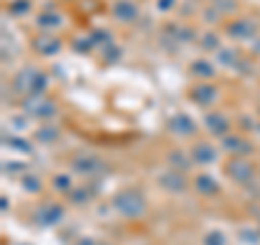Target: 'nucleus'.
<instances>
[{
	"instance_id": "f257e3e1",
	"label": "nucleus",
	"mask_w": 260,
	"mask_h": 245,
	"mask_svg": "<svg viewBox=\"0 0 260 245\" xmlns=\"http://www.w3.org/2000/svg\"><path fill=\"white\" fill-rule=\"evenodd\" d=\"M111 206L119 217L139 219L148 210V202H145L143 193L139 189H119L111 198Z\"/></svg>"
},
{
	"instance_id": "f03ea898",
	"label": "nucleus",
	"mask_w": 260,
	"mask_h": 245,
	"mask_svg": "<svg viewBox=\"0 0 260 245\" xmlns=\"http://www.w3.org/2000/svg\"><path fill=\"white\" fill-rule=\"evenodd\" d=\"M48 85H50V78H48L46 72L37 70V68H24L13 76V89L26 98L46 96Z\"/></svg>"
},
{
	"instance_id": "7ed1b4c3",
	"label": "nucleus",
	"mask_w": 260,
	"mask_h": 245,
	"mask_svg": "<svg viewBox=\"0 0 260 245\" xmlns=\"http://www.w3.org/2000/svg\"><path fill=\"white\" fill-rule=\"evenodd\" d=\"M70 169H72V174H76V176L98 178V176L107 174L109 165H107V161L102 157H98V154L83 152V154H76V157L70 159Z\"/></svg>"
},
{
	"instance_id": "20e7f679",
	"label": "nucleus",
	"mask_w": 260,
	"mask_h": 245,
	"mask_svg": "<svg viewBox=\"0 0 260 245\" xmlns=\"http://www.w3.org/2000/svg\"><path fill=\"white\" fill-rule=\"evenodd\" d=\"M223 174L228 180L239 187H247L256 180V167L251 165V161H247V157H230L223 165Z\"/></svg>"
},
{
	"instance_id": "39448f33",
	"label": "nucleus",
	"mask_w": 260,
	"mask_h": 245,
	"mask_svg": "<svg viewBox=\"0 0 260 245\" xmlns=\"http://www.w3.org/2000/svg\"><path fill=\"white\" fill-rule=\"evenodd\" d=\"M22 111H24V115H28L32 119L50 121L59 113V107H56L54 100H50L46 96H30L22 100Z\"/></svg>"
},
{
	"instance_id": "423d86ee",
	"label": "nucleus",
	"mask_w": 260,
	"mask_h": 245,
	"mask_svg": "<svg viewBox=\"0 0 260 245\" xmlns=\"http://www.w3.org/2000/svg\"><path fill=\"white\" fill-rule=\"evenodd\" d=\"M225 33L234 42H251L258 35V24L251 18H239L225 24Z\"/></svg>"
},
{
	"instance_id": "0eeeda50",
	"label": "nucleus",
	"mask_w": 260,
	"mask_h": 245,
	"mask_svg": "<svg viewBox=\"0 0 260 245\" xmlns=\"http://www.w3.org/2000/svg\"><path fill=\"white\" fill-rule=\"evenodd\" d=\"M63 217H65V208L61 206V204L48 202V204H44V206H39L35 210L32 222H35V226H39V228H50V226L61 224Z\"/></svg>"
},
{
	"instance_id": "6e6552de",
	"label": "nucleus",
	"mask_w": 260,
	"mask_h": 245,
	"mask_svg": "<svg viewBox=\"0 0 260 245\" xmlns=\"http://www.w3.org/2000/svg\"><path fill=\"white\" fill-rule=\"evenodd\" d=\"M30 46H32V50H35L37 54H42V56H56L63 50L61 37L52 35V33H39V35L32 37Z\"/></svg>"
},
{
	"instance_id": "1a4fd4ad",
	"label": "nucleus",
	"mask_w": 260,
	"mask_h": 245,
	"mask_svg": "<svg viewBox=\"0 0 260 245\" xmlns=\"http://www.w3.org/2000/svg\"><path fill=\"white\" fill-rule=\"evenodd\" d=\"M158 185L172 195H180L189 189V180H186V174L176 169H167L158 174Z\"/></svg>"
},
{
	"instance_id": "9d476101",
	"label": "nucleus",
	"mask_w": 260,
	"mask_h": 245,
	"mask_svg": "<svg viewBox=\"0 0 260 245\" xmlns=\"http://www.w3.org/2000/svg\"><path fill=\"white\" fill-rule=\"evenodd\" d=\"M167 130L184 139V137H193L198 133V124H195V119L189 113H176V115L167 119Z\"/></svg>"
},
{
	"instance_id": "9b49d317",
	"label": "nucleus",
	"mask_w": 260,
	"mask_h": 245,
	"mask_svg": "<svg viewBox=\"0 0 260 245\" xmlns=\"http://www.w3.org/2000/svg\"><path fill=\"white\" fill-rule=\"evenodd\" d=\"M217 98H219V91L213 83H198L189 91V100L195 102L198 107H213Z\"/></svg>"
},
{
	"instance_id": "f8f14e48",
	"label": "nucleus",
	"mask_w": 260,
	"mask_h": 245,
	"mask_svg": "<svg viewBox=\"0 0 260 245\" xmlns=\"http://www.w3.org/2000/svg\"><path fill=\"white\" fill-rule=\"evenodd\" d=\"M111 11H113V18L119 24H133L139 18V5L135 0H115Z\"/></svg>"
},
{
	"instance_id": "ddd939ff",
	"label": "nucleus",
	"mask_w": 260,
	"mask_h": 245,
	"mask_svg": "<svg viewBox=\"0 0 260 245\" xmlns=\"http://www.w3.org/2000/svg\"><path fill=\"white\" fill-rule=\"evenodd\" d=\"M204 126H206L208 133L213 137H217V139H223L225 135H230V128H232L230 119H228L223 113H219V111L206 113L204 115Z\"/></svg>"
},
{
	"instance_id": "4468645a",
	"label": "nucleus",
	"mask_w": 260,
	"mask_h": 245,
	"mask_svg": "<svg viewBox=\"0 0 260 245\" xmlns=\"http://www.w3.org/2000/svg\"><path fill=\"white\" fill-rule=\"evenodd\" d=\"M221 148L230 154V157H247V154L254 152V145L241 135H225L221 139Z\"/></svg>"
},
{
	"instance_id": "2eb2a0df",
	"label": "nucleus",
	"mask_w": 260,
	"mask_h": 245,
	"mask_svg": "<svg viewBox=\"0 0 260 245\" xmlns=\"http://www.w3.org/2000/svg\"><path fill=\"white\" fill-rule=\"evenodd\" d=\"M191 159H193L195 165H213V163L219 159V152H217V148H215L213 143L200 141V143L193 145Z\"/></svg>"
},
{
	"instance_id": "dca6fc26",
	"label": "nucleus",
	"mask_w": 260,
	"mask_h": 245,
	"mask_svg": "<svg viewBox=\"0 0 260 245\" xmlns=\"http://www.w3.org/2000/svg\"><path fill=\"white\" fill-rule=\"evenodd\" d=\"M193 189L198 195H202V198H215V195H219V191H221V185L210 174H198L193 178Z\"/></svg>"
},
{
	"instance_id": "f3484780",
	"label": "nucleus",
	"mask_w": 260,
	"mask_h": 245,
	"mask_svg": "<svg viewBox=\"0 0 260 245\" xmlns=\"http://www.w3.org/2000/svg\"><path fill=\"white\" fill-rule=\"evenodd\" d=\"M189 72H191V76L200 78V83H202V80H213V78L217 76L215 63L208 61V59H195V61L189 65Z\"/></svg>"
},
{
	"instance_id": "a211bd4d",
	"label": "nucleus",
	"mask_w": 260,
	"mask_h": 245,
	"mask_svg": "<svg viewBox=\"0 0 260 245\" xmlns=\"http://www.w3.org/2000/svg\"><path fill=\"white\" fill-rule=\"evenodd\" d=\"M35 26L42 30V33H50V30H56L63 26V15L56 13V11H44L37 15L35 20Z\"/></svg>"
},
{
	"instance_id": "6ab92c4d",
	"label": "nucleus",
	"mask_w": 260,
	"mask_h": 245,
	"mask_svg": "<svg viewBox=\"0 0 260 245\" xmlns=\"http://www.w3.org/2000/svg\"><path fill=\"white\" fill-rule=\"evenodd\" d=\"M167 165H169V169H176V171H182V174H186V171H189L195 163H193V159L186 152L172 150V152H167Z\"/></svg>"
},
{
	"instance_id": "aec40b11",
	"label": "nucleus",
	"mask_w": 260,
	"mask_h": 245,
	"mask_svg": "<svg viewBox=\"0 0 260 245\" xmlns=\"http://www.w3.org/2000/svg\"><path fill=\"white\" fill-rule=\"evenodd\" d=\"M59 135H61V130L56 128L54 124H42L37 130H35V135H32V139H35L37 143H44V145H50L54 141H59Z\"/></svg>"
},
{
	"instance_id": "412c9836",
	"label": "nucleus",
	"mask_w": 260,
	"mask_h": 245,
	"mask_svg": "<svg viewBox=\"0 0 260 245\" xmlns=\"http://www.w3.org/2000/svg\"><path fill=\"white\" fill-rule=\"evenodd\" d=\"M217 61L221 65H225V68H239L241 52L234 50V48H221V50H217Z\"/></svg>"
},
{
	"instance_id": "4be33fe9",
	"label": "nucleus",
	"mask_w": 260,
	"mask_h": 245,
	"mask_svg": "<svg viewBox=\"0 0 260 245\" xmlns=\"http://www.w3.org/2000/svg\"><path fill=\"white\" fill-rule=\"evenodd\" d=\"M5 139V145L9 150H15V152H20V154H30L32 152V145H30V141H26V139H22V137H3Z\"/></svg>"
},
{
	"instance_id": "5701e85b",
	"label": "nucleus",
	"mask_w": 260,
	"mask_h": 245,
	"mask_svg": "<svg viewBox=\"0 0 260 245\" xmlns=\"http://www.w3.org/2000/svg\"><path fill=\"white\" fill-rule=\"evenodd\" d=\"M65 198H68L70 204H74V206H83V204H87L91 200V193H89L87 187H74Z\"/></svg>"
},
{
	"instance_id": "b1692460",
	"label": "nucleus",
	"mask_w": 260,
	"mask_h": 245,
	"mask_svg": "<svg viewBox=\"0 0 260 245\" xmlns=\"http://www.w3.org/2000/svg\"><path fill=\"white\" fill-rule=\"evenodd\" d=\"M52 189L59 191V193H63V195H68L72 189H74L72 176H70V174H54V176H52Z\"/></svg>"
},
{
	"instance_id": "393cba45",
	"label": "nucleus",
	"mask_w": 260,
	"mask_h": 245,
	"mask_svg": "<svg viewBox=\"0 0 260 245\" xmlns=\"http://www.w3.org/2000/svg\"><path fill=\"white\" fill-rule=\"evenodd\" d=\"M20 185L24 187V191H26V193H32V195H37L39 191H42V180H39V176H37V174H30V171L22 174Z\"/></svg>"
},
{
	"instance_id": "a878e982",
	"label": "nucleus",
	"mask_w": 260,
	"mask_h": 245,
	"mask_svg": "<svg viewBox=\"0 0 260 245\" xmlns=\"http://www.w3.org/2000/svg\"><path fill=\"white\" fill-rule=\"evenodd\" d=\"M89 39H91V44L95 46V48H107L109 44H113V35L109 30H104V28H95L91 35H89Z\"/></svg>"
},
{
	"instance_id": "bb28decb",
	"label": "nucleus",
	"mask_w": 260,
	"mask_h": 245,
	"mask_svg": "<svg viewBox=\"0 0 260 245\" xmlns=\"http://www.w3.org/2000/svg\"><path fill=\"white\" fill-rule=\"evenodd\" d=\"M200 44H202V48L204 50H221V42H219V35L217 33H213V30H208V33H204V35L200 37Z\"/></svg>"
},
{
	"instance_id": "cd10ccee",
	"label": "nucleus",
	"mask_w": 260,
	"mask_h": 245,
	"mask_svg": "<svg viewBox=\"0 0 260 245\" xmlns=\"http://www.w3.org/2000/svg\"><path fill=\"white\" fill-rule=\"evenodd\" d=\"M202 245H228V239L221 230H208L202 236Z\"/></svg>"
},
{
	"instance_id": "c85d7f7f",
	"label": "nucleus",
	"mask_w": 260,
	"mask_h": 245,
	"mask_svg": "<svg viewBox=\"0 0 260 245\" xmlns=\"http://www.w3.org/2000/svg\"><path fill=\"white\" fill-rule=\"evenodd\" d=\"M121 59V48L117 44H109L107 48H102V61L104 63H117Z\"/></svg>"
},
{
	"instance_id": "c756f323",
	"label": "nucleus",
	"mask_w": 260,
	"mask_h": 245,
	"mask_svg": "<svg viewBox=\"0 0 260 245\" xmlns=\"http://www.w3.org/2000/svg\"><path fill=\"white\" fill-rule=\"evenodd\" d=\"M30 0H13L9 3V13L11 15H26L30 11Z\"/></svg>"
},
{
	"instance_id": "7c9ffc66",
	"label": "nucleus",
	"mask_w": 260,
	"mask_h": 245,
	"mask_svg": "<svg viewBox=\"0 0 260 245\" xmlns=\"http://www.w3.org/2000/svg\"><path fill=\"white\" fill-rule=\"evenodd\" d=\"M213 7L219 11V13H232L237 9V0H213Z\"/></svg>"
},
{
	"instance_id": "2f4dec72",
	"label": "nucleus",
	"mask_w": 260,
	"mask_h": 245,
	"mask_svg": "<svg viewBox=\"0 0 260 245\" xmlns=\"http://www.w3.org/2000/svg\"><path fill=\"white\" fill-rule=\"evenodd\" d=\"M93 48H95V46L91 44V39H89V37H78L76 42H74V50H76V52H80V54L91 52Z\"/></svg>"
},
{
	"instance_id": "473e14b6",
	"label": "nucleus",
	"mask_w": 260,
	"mask_h": 245,
	"mask_svg": "<svg viewBox=\"0 0 260 245\" xmlns=\"http://www.w3.org/2000/svg\"><path fill=\"white\" fill-rule=\"evenodd\" d=\"M5 171H9V174H13V171H18V174L22 176V174H26V165H24V163H9V165H7L5 163V167H3Z\"/></svg>"
},
{
	"instance_id": "72a5a7b5",
	"label": "nucleus",
	"mask_w": 260,
	"mask_h": 245,
	"mask_svg": "<svg viewBox=\"0 0 260 245\" xmlns=\"http://www.w3.org/2000/svg\"><path fill=\"white\" fill-rule=\"evenodd\" d=\"M204 18H206L208 24H215V22H219V18H221V13H219L215 7H210V9L204 11Z\"/></svg>"
},
{
	"instance_id": "f704fd0d",
	"label": "nucleus",
	"mask_w": 260,
	"mask_h": 245,
	"mask_svg": "<svg viewBox=\"0 0 260 245\" xmlns=\"http://www.w3.org/2000/svg\"><path fill=\"white\" fill-rule=\"evenodd\" d=\"M174 3H176V0H158V9L160 11H169L174 7Z\"/></svg>"
},
{
	"instance_id": "c9c22d12",
	"label": "nucleus",
	"mask_w": 260,
	"mask_h": 245,
	"mask_svg": "<svg viewBox=\"0 0 260 245\" xmlns=\"http://www.w3.org/2000/svg\"><path fill=\"white\" fill-rule=\"evenodd\" d=\"M76 245H98L95 241H91V239H80Z\"/></svg>"
},
{
	"instance_id": "e433bc0d",
	"label": "nucleus",
	"mask_w": 260,
	"mask_h": 245,
	"mask_svg": "<svg viewBox=\"0 0 260 245\" xmlns=\"http://www.w3.org/2000/svg\"><path fill=\"white\" fill-rule=\"evenodd\" d=\"M11 121H15V126H18V128H24V126H26V124H24V119H22V117H13Z\"/></svg>"
},
{
	"instance_id": "4c0bfd02",
	"label": "nucleus",
	"mask_w": 260,
	"mask_h": 245,
	"mask_svg": "<svg viewBox=\"0 0 260 245\" xmlns=\"http://www.w3.org/2000/svg\"><path fill=\"white\" fill-rule=\"evenodd\" d=\"M256 133H258V135H260V124H256Z\"/></svg>"
}]
</instances>
